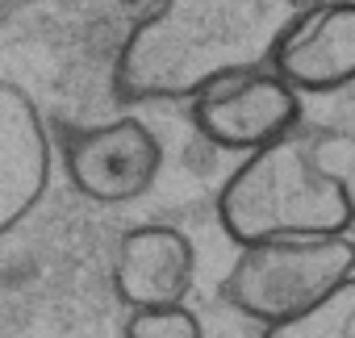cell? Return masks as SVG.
Here are the masks:
<instances>
[{
  "mask_svg": "<svg viewBox=\"0 0 355 338\" xmlns=\"http://www.w3.org/2000/svg\"><path fill=\"white\" fill-rule=\"evenodd\" d=\"M318 0H159L130 30L113 88L121 100H193L209 80L268 67L276 38Z\"/></svg>",
  "mask_w": 355,
  "mask_h": 338,
  "instance_id": "6da1fadb",
  "label": "cell"
},
{
  "mask_svg": "<svg viewBox=\"0 0 355 338\" xmlns=\"http://www.w3.org/2000/svg\"><path fill=\"white\" fill-rule=\"evenodd\" d=\"M218 226L234 247L263 238H318L355 226V201L343 176L326 172L293 134L247 150L218 193Z\"/></svg>",
  "mask_w": 355,
  "mask_h": 338,
  "instance_id": "7a4b0ae2",
  "label": "cell"
},
{
  "mask_svg": "<svg viewBox=\"0 0 355 338\" xmlns=\"http://www.w3.org/2000/svg\"><path fill=\"white\" fill-rule=\"evenodd\" d=\"M347 276H355V242L347 234L263 238L239 247V259L222 280V296L243 317L280 326L318 305Z\"/></svg>",
  "mask_w": 355,
  "mask_h": 338,
  "instance_id": "3957f363",
  "label": "cell"
},
{
  "mask_svg": "<svg viewBox=\"0 0 355 338\" xmlns=\"http://www.w3.org/2000/svg\"><path fill=\"white\" fill-rule=\"evenodd\" d=\"M301 125V92L272 67H247L209 80L193 96V130L218 150L247 154Z\"/></svg>",
  "mask_w": 355,
  "mask_h": 338,
  "instance_id": "277c9868",
  "label": "cell"
},
{
  "mask_svg": "<svg viewBox=\"0 0 355 338\" xmlns=\"http://www.w3.org/2000/svg\"><path fill=\"white\" fill-rule=\"evenodd\" d=\"M63 172L84 201L96 205H125L155 188L163 172V142L138 117H117L88 130H67L63 146Z\"/></svg>",
  "mask_w": 355,
  "mask_h": 338,
  "instance_id": "5b68a950",
  "label": "cell"
},
{
  "mask_svg": "<svg viewBox=\"0 0 355 338\" xmlns=\"http://www.w3.org/2000/svg\"><path fill=\"white\" fill-rule=\"evenodd\" d=\"M268 67L301 96H334L355 84V0H318L272 46Z\"/></svg>",
  "mask_w": 355,
  "mask_h": 338,
  "instance_id": "8992f818",
  "label": "cell"
},
{
  "mask_svg": "<svg viewBox=\"0 0 355 338\" xmlns=\"http://www.w3.org/2000/svg\"><path fill=\"white\" fill-rule=\"evenodd\" d=\"M51 134L34 96L0 80V238L13 234L51 188Z\"/></svg>",
  "mask_w": 355,
  "mask_h": 338,
  "instance_id": "52a82bcc",
  "label": "cell"
},
{
  "mask_svg": "<svg viewBox=\"0 0 355 338\" xmlns=\"http://www.w3.org/2000/svg\"><path fill=\"white\" fill-rule=\"evenodd\" d=\"M197 247L175 226H134L113 251V296L125 309L175 305L193 292Z\"/></svg>",
  "mask_w": 355,
  "mask_h": 338,
  "instance_id": "ba28073f",
  "label": "cell"
},
{
  "mask_svg": "<svg viewBox=\"0 0 355 338\" xmlns=\"http://www.w3.org/2000/svg\"><path fill=\"white\" fill-rule=\"evenodd\" d=\"M259 338H355V276H347L305 313L280 326H263Z\"/></svg>",
  "mask_w": 355,
  "mask_h": 338,
  "instance_id": "9c48e42d",
  "label": "cell"
},
{
  "mask_svg": "<svg viewBox=\"0 0 355 338\" xmlns=\"http://www.w3.org/2000/svg\"><path fill=\"white\" fill-rule=\"evenodd\" d=\"M121 338H205V330H201V317L184 301H175V305L130 309L125 326H121Z\"/></svg>",
  "mask_w": 355,
  "mask_h": 338,
  "instance_id": "30bf717a",
  "label": "cell"
},
{
  "mask_svg": "<svg viewBox=\"0 0 355 338\" xmlns=\"http://www.w3.org/2000/svg\"><path fill=\"white\" fill-rule=\"evenodd\" d=\"M121 5H130V9H150V5H159V0H121Z\"/></svg>",
  "mask_w": 355,
  "mask_h": 338,
  "instance_id": "8fae6325",
  "label": "cell"
}]
</instances>
